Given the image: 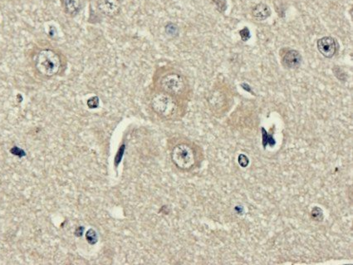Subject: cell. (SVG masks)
Listing matches in <instances>:
<instances>
[{
    "instance_id": "obj_5",
    "label": "cell",
    "mask_w": 353,
    "mask_h": 265,
    "mask_svg": "<svg viewBox=\"0 0 353 265\" xmlns=\"http://www.w3.org/2000/svg\"><path fill=\"white\" fill-rule=\"evenodd\" d=\"M317 48L319 53L324 57L331 58L337 53V43L333 37H324L317 41Z\"/></svg>"
},
{
    "instance_id": "obj_8",
    "label": "cell",
    "mask_w": 353,
    "mask_h": 265,
    "mask_svg": "<svg viewBox=\"0 0 353 265\" xmlns=\"http://www.w3.org/2000/svg\"><path fill=\"white\" fill-rule=\"evenodd\" d=\"M303 57L299 51L288 49L282 55V63L285 68L288 69H296L301 66Z\"/></svg>"
},
{
    "instance_id": "obj_11",
    "label": "cell",
    "mask_w": 353,
    "mask_h": 265,
    "mask_svg": "<svg viewBox=\"0 0 353 265\" xmlns=\"http://www.w3.org/2000/svg\"><path fill=\"white\" fill-rule=\"evenodd\" d=\"M311 215H312V218L313 220H322L323 218H324V212L321 209L318 208V207H315L314 209H312V212H311Z\"/></svg>"
},
{
    "instance_id": "obj_2",
    "label": "cell",
    "mask_w": 353,
    "mask_h": 265,
    "mask_svg": "<svg viewBox=\"0 0 353 265\" xmlns=\"http://www.w3.org/2000/svg\"><path fill=\"white\" fill-rule=\"evenodd\" d=\"M170 156L174 165L181 172H191L202 160L198 146L188 140H178L170 148Z\"/></svg>"
},
{
    "instance_id": "obj_12",
    "label": "cell",
    "mask_w": 353,
    "mask_h": 265,
    "mask_svg": "<svg viewBox=\"0 0 353 265\" xmlns=\"http://www.w3.org/2000/svg\"><path fill=\"white\" fill-rule=\"evenodd\" d=\"M166 32L169 36H176L178 35V27L174 23H168L166 27Z\"/></svg>"
},
{
    "instance_id": "obj_3",
    "label": "cell",
    "mask_w": 353,
    "mask_h": 265,
    "mask_svg": "<svg viewBox=\"0 0 353 265\" xmlns=\"http://www.w3.org/2000/svg\"><path fill=\"white\" fill-rule=\"evenodd\" d=\"M182 101L155 90L150 97V108L162 120L176 121L184 114Z\"/></svg>"
},
{
    "instance_id": "obj_10",
    "label": "cell",
    "mask_w": 353,
    "mask_h": 265,
    "mask_svg": "<svg viewBox=\"0 0 353 265\" xmlns=\"http://www.w3.org/2000/svg\"><path fill=\"white\" fill-rule=\"evenodd\" d=\"M62 9L67 14L70 16H75L81 8L80 0H61Z\"/></svg>"
},
{
    "instance_id": "obj_13",
    "label": "cell",
    "mask_w": 353,
    "mask_h": 265,
    "mask_svg": "<svg viewBox=\"0 0 353 265\" xmlns=\"http://www.w3.org/2000/svg\"><path fill=\"white\" fill-rule=\"evenodd\" d=\"M239 34L241 35L242 39H243L244 41H247V40L249 39V37H250V32H249L247 27H244V29L241 30V31L239 32Z\"/></svg>"
},
{
    "instance_id": "obj_6",
    "label": "cell",
    "mask_w": 353,
    "mask_h": 265,
    "mask_svg": "<svg viewBox=\"0 0 353 265\" xmlns=\"http://www.w3.org/2000/svg\"><path fill=\"white\" fill-rule=\"evenodd\" d=\"M98 8L105 16L113 18L120 14L121 3L119 0H98Z\"/></svg>"
},
{
    "instance_id": "obj_7",
    "label": "cell",
    "mask_w": 353,
    "mask_h": 265,
    "mask_svg": "<svg viewBox=\"0 0 353 265\" xmlns=\"http://www.w3.org/2000/svg\"><path fill=\"white\" fill-rule=\"evenodd\" d=\"M208 103L210 109L214 112H220L224 108L226 103V95L222 90L216 88L210 92L208 97Z\"/></svg>"
},
{
    "instance_id": "obj_4",
    "label": "cell",
    "mask_w": 353,
    "mask_h": 265,
    "mask_svg": "<svg viewBox=\"0 0 353 265\" xmlns=\"http://www.w3.org/2000/svg\"><path fill=\"white\" fill-rule=\"evenodd\" d=\"M37 71L46 78L57 75L62 67L60 55L52 49H43L37 54L35 58Z\"/></svg>"
},
{
    "instance_id": "obj_9",
    "label": "cell",
    "mask_w": 353,
    "mask_h": 265,
    "mask_svg": "<svg viewBox=\"0 0 353 265\" xmlns=\"http://www.w3.org/2000/svg\"><path fill=\"white\" fill-rule=\"evenodd\" d=\"M252 15L258 21L266 20L271 15V9L264 3L258 4L252 9Z\"/></svg>"
},
{
    "instance_id": "obj_1",
    "label": "cell",
    "mask_w": 353,
    "mask_h": 265,
    "mask_svg": "<svg viewBox=\"0 0 353 265\" xmlns=\"http://www.w3.org/2000/svg\"><path fill=\"white\" fill-rule=\"evenodd\" d=\"M155 90L184 100L189 95V82L182 73L172 69H162L155 73Z\"/></svg>"
}]
</instances>
